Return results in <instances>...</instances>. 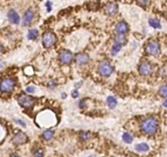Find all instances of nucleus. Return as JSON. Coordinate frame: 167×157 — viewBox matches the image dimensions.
<instances>
[{"instance_id": "nucleus-1", "label": "nucleus", "mask_w": 167, "mask_h": 157, "mask_svg": "<svg viewBox=\"0 0 167 157\" xmlns=\"http://www.w3.org/2000/svg\"><path fill=\"white\" fill-rule=\"evenodd\" d=\"M158 127V123L156 119L152 117L147 118L141 124V128L144 134L152 135L156 133Z\"/></svg>"}, {"instance_id": "nucleus-2", "label": "nucleus", "mask_w": 167, "mask_h": 157, "mask_svg": "<svg viewBox=\"0 0 167 157\" xmlns=\"http://www.w3.org/2000/svg\"><path fill=\"white\" fill-rule=\"evenodd\" d=\"M57 42V37L52 31H46L42 36V44L46 48L52 47Z\"/></svg>"}, {"instance_id": "nucleus-3", "label": "nucleus", "mask_w": 167, "mask_h": 157, "mask_svg": "<svg viewBox=\"0 0 167 157\" xmlns=\"http://www.w3.org/2000/svg\"><path fill=\"white\" fill-rule=\"evenodd\" d=\"M16 82L12 78H4L0 81V91L3 92H10L14 89Z\"/></svg>"}, {"instance_id": "nucleus-4", "label": "nucleus", "mask_w": 167, "mask_h": 157, "mask_svg": "<svg viewBox=\"0 0 167 157\" xmlns=\"http://www.w3.org/2000/svg\"><path fill=\"white\" fill-rule=\"evenodd\" d=\"M113 71H114L113 66L107 61H103L99 64L98 72L103 77H109L113 73Z\"/></svg>"}, {"instance_id": "nucleus-5", "label": "nucleus", "mask_w": 167, "mask_h": 157, "mask_svg": "<svg viewBox=\"0 0 167 157\" xmlns=\"http://www.w3.org/2000/svg\"><path fill=\"white\" fill-rule=\"evenodd\" d=\"M146 52L147 54L153 57H157L160 54V45L159 43L156 40H151L146 46Z\"/></svg>"}, {"instance_id": "nucleus-6", "label": "nucleus", "mask_w": 167, "mask_h": 157, "mask_svg": "<svg viewBox=\"0 0 167 157\" xmlns=\"http://www.w3.org/2000/svg\"><path fill=\"white\" fill-rule=\"evenodd\" d=\"M17 102L21 106H23L25 108H29L31 107L32 106L34 103V97H30L29 95L22 93L17 97Z\"/></svg>"}, {"instance_id": "nucleus-7", "label": "nucleus", "mask_w": 167, "mask_h": 157, "mask_svg": "<svg viewBox=\"0 0 167 157\" xmlns=\"http://www.w3.org/2000/svg\"><path fill=\"white\" fill-rule=\"evenodd\" d=\"M58 58L63 64H70L73 61V54L68 50H62L59 52Z\"/></svg>"}, {"instance_id": "nucleus-8", "label": "nucleus", "mask_w": 167, "mask_h": 157, "mask_svg": "<svg viewBox=\"0 0 167 157\" xmlns=\"http://www.w3.org/2000/svg\"><path fill=\"white\" fill-rule=\"evenodd\" d=\"M138 72L141 75L147 76L151 75L152 72V66L150 63L148 62H143L138 66Z\"/></svg>"}, {"instance_id": "nucleus-9", "label": "nucleus", "mask_w": 167, "mask_h": 157, "mask_svg": "<svg viewBox=\"0 0 167 157\" xmlns=\"http://www.w3.org/2000/svg\"><path fill=\"white\" fill-rule=\"evenodd\" d=\"M28 140V138L26 136V134H24L23 132H19L13 137L12 142L16 145H22L25 144Z\"/></svg>"}, {"instance_id": "nucleus-10", "label": "nucleus", "mask_w": 167, "mask_h": 157, "mask_svg": "<svg viewBox=\"0 0 167 157\" xmlns=\"http://www.w3.org/2000/svg\"><path fill=\"white\" fill-rule=\"evenodd\" d=\"M75 60H76V64L78 65H86L87 63L89 62V57L87 53L82 52V53H79V54L76 56Z\"/></svg>"}, {"instance_id": "nucleus-11", "label": "nucleus", "mask_w": 167, "mask_h": 157, "mask_svg": "<svg viewBox=\"0 0 167 157\" xmlns=\"http://www.w3.org/2000/svg\"><path fill=\"white\" fill-rule=\"evenodd\" d=\"M118 5L115 3H107L105 7V12L107 13L108 16H115L118 12Z\"/></svg>"}, {"instance_id": "nucleus-12", "label": "nucleus", "mask_w": 167, "mask_h": 157, "mask_svg": "<svg viewBox=\"0 0 167 157\" xmlns=\"http://www.w3.org/2000/svg\"><path fill=\"white\" fill-rule=\"evenodd\" d=\"M129 26L128 24L125 21H119L116 25H115V30L118 34H125L129 32Z\"/></svg>"}, {"instance_id": "nucleus-13", "label": "nucleus", "mask_w": 167, "mask_h": 157, "mask_svg": "<svg viewBox=\"0 0 167 157\" xmlns=\"http://www.w3.org/2000/svg\"><path fill=\"white\" fill-rule=\"evenodd\" d=\"M34 17V14L33 12V11L29 9L27 10L25 13L23 17V25L24 26H29L30 24L33 21V19Z\"/></svg>"}, {"instance_id": "nucleus-14", "label": "nucleus", "mask_w": 167, "mask_h": 157, "mask_svg": "<svg viewBox=\"0 0 167 157\" xmlns=\"http://www.w3.org/2000/svg\"><path fill=\"white\" fill-rule=\"evenodd\" d=\"M8 17L9 19V21L12 24L17 25L20 22V16H19L18 13L16 12L15 10H13V9L8 12Z\"/></svg>"}, {"instance_id": "nucleus-15", "label": "nucleus", "mask_w": 167, "mask_h": 157, "mask_svg": "<svg viewBox=\"0 0 167 157\" xmlns=\"http://www.w3.org/2000/svg\"><path fill=\"white\" fill-rule=\"evenodd\" d=\"M114 41L116 44H119L122 46V45H125L127 43V39L125 37V34H117L114 36Z\"/></svg>"}, {"instance_id": "nucleus-16", "label": "nucleus", "mask_w": 167, "mask_h": 157, "mask_svg": "<svg viewBox=\"0 0 167 157\" xmlns=\"http://www.w3.org/2000/svg\"><path fill=\"white\" fill-rule=\"evenodd\" d=\"M136 151L139 152H147L149 150V146L147 143H138L135 146Z\"/></svg>"}, {"instance_id": "nucleus-17", "label": "nucleus", "mask_w": 167, "mask_h": 157, "mask_svg": "<svg viewBox=\"0 0 167 157\" xmlns=\"http://www.w3.org/2000/svg\"><path fill=\"white\" fill-rule=\"evenodd\" d=\"M39 36V31L36 29L30 30L27 34V38L30 40H35Z\"/></svg>"}, {"instance_id": "nucleus-18", "label": "nucleus", "mask_w": 167, "mask_h": 157, "mask_svg": "<svg viewBox=\"0 0 167 157\" xmlns=\"http://www.w3.org/2000/svg\"><path fill=\"white\" fill-rule=\"evenodd\" d=\"M107 105H108V106H109L111 109H113V108H115V106H116V105H117V101H116V99H115L114 97L110 96V97H107Z\"/></svg>"}, {"instance_id": "nucleus-19", "label": "nucleus", "mask_w": 167, "mask_h": 157, "mask_svg": "<svg viewBox=\"0 0 167 157\" xmlns=\"http://www.w3.org/2000/svg\"><path fill=\"white\" fill-rule=\"evenodd\" d=\"M54 136V131L51 130V129H48L43 133V138L46 141H49Z\"/></svg>"}, {"instance_id": "nucleus-20", "label": "nucleus", "mask_w": 167, "mask_h": 157, "mask_svg": "<svg viewBox=\"0 0 167 157\" xmlns=\"http://www.w3.org/2000/svg\"><path fill=\"white\" fill-rule=\"evenodd\" d=\"M148 23L151 27H153V28H155V29H160V28L162 27L160 21H158L157 19H153V18L149 19Z\"/></svg>"}, {"instance_id": "nucleus-21", "label": "nucleus", "mask_w": 167, "mask_h": 157, "mask_svg": "<svg viewBox=\"0 0 167 157\" xmlns=\"http://www.w3.org/2000/svg\"><path fill=\"white\" fill-rule=\"evenodd\" d=\"M91 138V134L89 132H87V131H81L80 133V138L82 140V141H87L89 140V138Z\"/></svg>"}, {"instance_id": "nucleus-22", "label": "nucleus", "mask_w": 167, "mask_h": 157, "mask_svg": "<svg viewBox=\"0 0 167 157\" xmlns=\"http://www.w3.org/2000/svg\"><path fill=\"white\" fill-rule=\"evenodd\" d=\"M120 49H121V45L115 43V44H113L112 47V54L113 56H115L118 52H120Z\"/></svg>"}, {"instance_id": "nucleus-23", "label": "nucleus", "mask_w": 167, "mask_h": 157, "mask_svg": "<svg viewBox=\"0 0 167 157\" xmlns=\"http://www.w3.org/2000/svg\"><path fill=\"white\" fill-rule=\"evenodd\" d=\"M122 139L125 143L130 144L133 141V138H132V136H131L130 134H128V133H125V134H123Z\"/></svg>"}, {"instance_id": "nucleus-24", "label": "nucleus", "mask_w": 167, "mask_h": 157, "mask_svg": "<svg viewBox=\"0 0 167 157\" xmlns=\"http://www.w3.org/2000/svg\"><path fill=\"white\" fill-rule=\"evenodd\" d=\"M159 94L163 97H167V85H163L160 88Z\"/></svg>"}, {"instance_id": "nucleus-25", "label": "nucleus", "mask_w": 167, "mask_h": 157, "mask_svg": "<svg viewBox=\"0 0 167 157\" xmlns=\"http://www.w3.org/2000/svg\"><path fill=\"white\" fill-rule=\"evenodd\" d=\"M44 152L43 149H37L34 152V157H44Z\"/></svg>"}, {"instance_id": "nucleus-26", "label": "nucleus", "mask_w": 167, "mask_h": 157, "mask_svg": "<svg viewBox=\"0 0 167 157\" xmlns=\"http://www.w3.org/2000/svg\"><path fill=\"white\" fill-rule=\"evenodd\" d=\"M138 3L142 7H147L151 3V0H138Z\"/></svg>"}, {"instance_id": "nucleus-27", "label": "nucleus", "mask_w": 167, "mask_h": 157, "mask_svg": "<svg viewBox=\"0 0 167 157\" xmlns=\"http://www.w3.org/2000/svg\"><path fill=\"white\" fill-rule=\"evenodd\" d=\"M52 3L50 2V1H47L46 3H45V6H46V8H47V12H50L51 11H52Z\"/></svg>"}, {"instance_id": "nucleus-28", "label": "nucleus", "mask_w": 167, "mask_h": 157, "mask_svg": "<svg viewBox=\"0 0 167 157\" xmlns=\"http://www.w3.org/2000/svg\"><path fill=\"white\" fill-rule=\"evenodd\" d=\"M35 87L34 86H29L26 88V92H30V93H34L35 92Z\"/></svg>"}, {"instance_id": "nucleus-29", "label": "nucleus", "mask_w": 167, "mask_h": 157, "mask_svg": "<svg viewBox=\"0 0 167 157\" xmlns=\"http://www.w3.org/2000/svg\"><path fill=\"white\" fill-rule=\"evenodd\" d=\"M71 96L73 98H77L79 96V92L78 90H73L72 92H71Z\"/></svg>"}, {"instance_id": "nucleus-30", "label": "nucleus", "mask_w": 167, "mask_h": 157, "mask_svg": "<svg viewBox=\"0 0 167 157\" xmlns=\"http://www.w3.org/2000/svg\"><path fill=\"white\" fill-rule=\"evenodd\" d=\"M48 87L51 88V89H53V88H55V87L57 86V84H56V82L52 80V81H50L49 83L48 84Z\"/></svg>"}, {"instance_id": "nucleus-31", "label": "nucleus", "mask_w": 167, "mask_h": 157, "mask_svg": "<svg viewBox=\"0 0 167 157\" xmlns=\"http://www.w3.org/2000/svg\"><path fill=\"white\" fill-rule=\"evenodd\" d=\"M15 121H16L17 124H20L21 126H23V127H26V123H25V122H23L22 120H16Z\"/></svg>"}, {"instance_id": "nucleus-32", "label": "nucleus", "mask_w": 167, "mask_h": 157, "mask_svg": "<svg viewBox=\"0 0 167 157\" xmlns=\"http://www.w3.org/2000/svg\"><path fill=\"white\" fill-rule=\"evenodd\" d=\"M84 106H85V102L82 100V101H80V107L83 108L84 107Z\"/></svg>"}, {"instance_id": "nucleus-33", "label": "nucleus", "mask_w": 167, "mask_h": 157, "mask_svg": "<svg viewBox=\"0 0 167 157\" xmlns=\"http://www.w3.org/2000/svg\"><path fill=\"white\" fill-rule=\"evenodd\" d=\"M163 106H164L165 107L167 108V99L165 100V102H163Z\"/></svg>"}, {"instance_id": "nucleus-34", "label": "nucleus", "mask_w": 167, "mask_h": 157, "mask_svg": "<svg viewBox=\"0 0 167 157\" xmlns=\"http://www.w3.org/2000/svg\"><path fill=\"white\" fill-rule=\"evenodd\" d=\"M10 157H20L17 154H16V153H14V154H12L11 155Z\"/></svg>"}, {"instance_id": "nucleus-35", "label": "nucleus", "mask_w": 167, "mask_h": 157, "mask_svg": "<svg viewBox=\"0 0 167 157\" xmlns=\"http://www.w3.org/2000/svg\"><path fill=\"white\" fill-rule=\"evenodd\" d=\"M3 45L1 44H0V52H3Z\"/></svg>"}, {"instance_id": "nucleus-36", "label": "nucleus", "mask_w": 167, "mask_h": 157, "mask_svg": "<svg viewBox=\"0 0 167 157\" xmlns=\"http://www.w3.org/2000/svg\"><path fill=\"white\" fill-rule=\"evenodd\" d=\"M89 157H93V156H89Z\"/></svg>"}, {"instance_id": "nucleus-37", "label": "nucleus", "mask_w": 167, "mask_h": 157, "mask_svg": "<svg viewBox=\"0 0 167 157\" xmlns=\"http://www.w3.org/2000/svg\"><path fill=\"white\" fill-rule=\"evenodd\" d=\"M0 67H1V65H0Z\"/></svg>"}]
</instances>
